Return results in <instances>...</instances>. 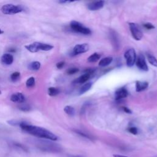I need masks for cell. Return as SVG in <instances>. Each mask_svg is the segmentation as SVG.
Listing matches in <instances>:
<instances>
[{"mask_svg": "<svg viewBox=\"0 0 157 157\" xmlns=\"http://www.w3.org/2000/svg\"><path fill=\"white\" fill-rule=\"evenodd\" d=\"M113 157H128V156H123V155H117V154H114L113 155Z\"/></svg>", "mask_w": 157, "mask_h": 157, "instance_id": "8d00e7d4", "label": "cell"}, {"mask_svg": "<svg viewBox=\"0 0 157 157\" xmlns=\"http://www.w3.org/2000/svg\"><path fill=\"white\" fill-rule=\"evenodd\" d=\"M73 1H59L58 3L60 4H65V3H71Z\"/></svg>", "mask_w": 157, "mask_h": 157, "instance_id": "e575fe53", "label": "cell"}, {"mask_svg": "<svg viewBox=\"0 0 157 157\" xmlns=\"http://www.w3.org/2000/svg\"><path fill=\"white\" fill-rule=\"evenodd\" d=\"M74 132L75 133H77V134H79V136H82L85 138H86V139H88L90 140H93L94 139V138L91 136L90 134H88L87 133H85V132H84L82 131H80V130H79V129H75V130H74Z\"/></svg>", "mask_w": 157, "mask_h": 157, "instance_id": "ffe728a7", "label": "cell"}, {"mask_svg": "<svg viewBox=\"0 0 157 157\" xmlns=\"http://www.w3.org/2000/svg\"><path fill=\"white\" fill-rule=\"evenodd\" d=\"M144 26L145 28L147 30H151L155 28V26H154V25L151 24V23H146L144 25Z\"/></svg>", "mask_w": 157, "mask_h": 157, "instance_id": "1f68e13d", "label": "cell"}, {"mask_svg": "<svg viewBox=\"0 0 157 157\" xmlns=\"http://www.w3.org/2000/svg\"><path fill=\"white\" fill-rule=\"evenodd\" d=\"M79 71V69L77 68H69L67 70L66 73L68 75H73V74H74L75 73H78Z\"/></svg>", "mask_w": 157, "mask_h": 157, "instance_id": "83f0119b", "label": "cell"}, {"mask_svg": "<svg viewBox=\"0 0 157 157\" xmlns=\"http://www.w3.org/2000/svg\"><path fill=\"white\" fill-rule=\"evenodd\" d=\"M122 109L124 112H126L127 113H132V111L127 107H123Z\"/></svg>", "mask_w": 157, "mask_h": 157, "instance_id": "836d02e7", "label": "cell"}, {"mask_svg": "<svg viewBox=\"0 0 157 157\" xmlns=\"http://www.w3.org/2000/svg\"><path fill=\"white\" fill-rule=\"evenodd\" d=\"M128 131L129 133L133 134H134V135H136L138 133V128H136V127H134L129 128L128 129Z\"/></svg>", "mask_w": 157, "mask_h": 157, "instance_id": "4dcf8cb0", "label": "cell"}, {"mask_svg": "<svg viewBox=\"0 0 157 157\" xmlns=\"http://www.w3.org/2000/svg\"><path fill=\"white\" fill-rule=\"evenodd\" d=\"M19 109L23 112H29L31 110V107L28 105H22L19 106Z\"/></svg>", "mask_w": 157, "mask_h": 157, "instance_id": "f1b7e54d", "label": "cell"}, {"mask_svg": "<svg viewBox=\"0 0 157 157\" xmlns=\"http://www.w3.org/2000/svg\"><path fill=\"white\" fill-rule=\"evenodd\" d=\"M14 146L18 147L19 149L24 150V151H28V149H27L25 145L19 144V143H14Z\"/></svg>", "mask_w": 157, "mask_h": 157, "instance_id": "f546056e", "label": "cell"}, {"mask_svg": "<svg viewBox=\"0 0 157 157\" xmlns=\"http://www.w3.org/2000/svg\"><path fill=\"white\" fill-rule=\"evenodd\" d=\"M113 61V58L112 57H107L106 58H104L101 59L100 62H99V66L101 67H106L109 66V64L112 62Z\"/></svg>", "mask_w": 157, "mask_h": 157, "instance_id": "2e32d148", "label": "cell"}, {"mask_svg": "<svg viewBox=\"0 0 157 157\" xmlns=\"http://www.w3.org/2000/svg\"><path fill=\"white\" fill-rule=\"evenodd\" d=\"M104 1H94L91 2L88 4V9L90 10H98L99 9H102L104 7Z\"/></svg>", "mask_w": 157, "mask_h": 157, "instance_id": "7c38bea8", "label": "cell"}, {"mask_svg": "<svg viewBox=\"0 0 157 157\" xmlns=\"http://www.w3.org/2000/svg\"><path fill=\"white\" fill-rule=\"evenodd\" d=\"M64 111L69 116H74L75 113V109L71 106H66L64 108Z\"/></svg>", "mask_w": 157, "mask_h": 157, "instance_id": "7402d4cb", "label": "cell"}, {"mask_svg": "<svg viewBox=\"0 0 157 157\" xmlns=\"http://www.w3.org/2000/svg\"><path fill=\"white\" fill-rule=\"evenodd\" d=\"M1 94V90H0V95Z\"/></svg>", "mask_w": 157, "mask_h": 157, "instance_id": "f35d334b", "label": "cell"}, {"mask_svg": "<svg viewBox=\"0 0 157 157\" xmlns=\"http://www.w3.org/2000/svg\"><path fill=\"white\" fill-rule=\"evenodd\" d=\"M25 47L27 50L30 51L31 53H36L40 50L42 51H49L53 48V46L52 45L45 44V43H42L39 42H35L32 43V44L25 46Z\"/></svg>", "mask_w": 157, "mask_h": 157, "instance_id": "3957f363", "label": "cell"}, {"mask_svg": "<svg viewBox=\"0 0 157 157\" xmlns=\"http://www.w3.org/2000/svg\"><path fill=\"white\" fill-rule=\"evenodd\" d=\"M136 64L137 67L141 71H147L149 70V68L146 63L145 58L143 54H140L138 56V58L136 61Z\"/></svg>", "mask_w": 157, "mask_h": 157, "instance_id": "ba28073f", "label": "cell"}, {"mask_svg": "<svg viewBox=\"0 0 157 157\" xmlns=\"http://www.w3.org/2000/svg\"><path fill=\"white\" fill-rule=\"evenodd\" d=\"M149 86V83L144 81L137 80L136 82V90L137 92L142 91L147 89Z\"/></svg>", "mask_w": 157, "mask_h": 157, "instance_id": "5bb4252c", "label": "cell"}, {"mask_svg": "<svg viewBox=\"0 0 157 157\" xmlns=\"http://www.w3.org/2000/svg\"><path fill=\"white\" fill-rule=\"evenodd\" d=\"M20 78V73L19 72H14L12 73V74L10 75V79L11 80L12 82H15L18 81Z\"/></svg>", "mask_w": 157, "mask_h": 157, "instance_id": "484cf974", "label": "cell"}, {"mask_svg": "<svg viewBox=\"0 0 157 157\" xmlns=\"http://www.w3.org/2000/svg\"><path fill=\"white\" fill-rule=\"evenodd\" d=\"M147 59L149 62L151 64V65L157 67V59L154 55L151 54H147Z\"/></svg>", "mask_w": 157, "mask_h": 157, "instance_id": "cb8c5ba5", "label": "cell"}, {"mask_svg": "<svg viewBox=\"0 0 157 157\" xmlns=\"http://www.w3.org/2000/svg\"><path fill=\"white\" fill-rule=\"evenodd\" d=\"M111 41L112 42V44L113 46H115V48H118V41L117 39V36L116 35V33L115 32L113 31V33H111Z\"/></svg>", "mask_w": 157, "mask_h": 157, "instance_id": "4316f807", "label": "cell"}, {"mask_svg": "<svg viewBox=\"0 0 157 157\" xmlns=\"http://www.w3.org/2000/svg\"><path fill=\"white\" fill-rule=\"evenodd\" d=\"M91 75V73H86L80 75L79 77H78L76 80L74 81V82L75 84H84L86 82V81L89 80Z\"/></svg>", "mask_w": 157, "mask_h": 157, "instance_id": "9a60e30c", "label": "cell"}, {"mask_svg": "<svg viewBox=\"0 0 157 157\" xmlns=\"http://www.w3.org/2000/svg\"><path fill=\"white\" fill-rule=\"evenodd\" d=\"M124 57L126 59L127 65L128 67L133 66L136 61V51L134 48H129L124 52Z\"/></svg>", "mask_w": 157, "mask_h": 157, "instance_id": "8992f818", "label": "cell"}, {"mask_svg": "<svg viewBox=\"0 0 157 157\" xmlns=\"http://www.w3.org/2000/svg\"><path fill=\"white\" fill-rule=\"evenodd\" d=\"M41 64L40 62H33L29 64L28 65V69L30 70H32V71H38L39 69L41 68Z\"/></svg>", "mask_w": 157, "mask_h": 157, "instance_id": "ac0fdd59", "label": "cell"}, {"mask_svg": "<svg viewBox=\"0 0 157 157\" xmlns=\"http://www.w3.org/2000/svg\"><path fill=\"white\" fill-rule=\"evenodd\" d=\"M36 147L42 151L52 153H59L62 151V148L59 145L52 142L50 140L32 139Z\"/></svg>", "mask_w": 157, "mask_h": 157, "instance_id": "7a4b0ae2", "label": "cell"}, {"mask_svg": "<svg viewBox=\"0 0 157 157\" xmlns=\"http://www.w3.org/2000/svg\"><path fill=\"white\" fill-rule=\"evenodd\" d=\"M101 58V55L98 53H94L91 55L87 59V60L90 63H95L98 61Z\"/></svg>", "mask_w": 157, "mask_h": 157, "instance_id": "44dd1931", "label": "cell"}, {"mask_svg": "<svg viewBox=\"0 0 157 157\" xmlns=\"http://www.w3.org/2000/svg\"><path fill=\"white\" fill-rule=\"evenodd\" d=\"M89 50V46L87 44H81L75 46L73 50V54L74 55H79L88 52Z\"/></svg>", "mask_w": 157, "mask_h": 157, "instance_id": "9c48e42d", "label": "cell"}, {"mask_svg": "<svg viewBox=\"0 0 157 157\" xmlns=\"http://www.w3.org/2000/svg\"><path fill=\"white\" fill-rule=\"evenodd\" d=\"M64 64H65V63H64V62H58L57 63L56 66L58 69H62L64 67Z\"/></svg>", "mask_w": 157, "mask_h": 157, "instance_id": "d6a6232c", "label": "cell"}, {"mask_svg": "<svg viewBox=\"0 0 157 157\" xmlns=\"http://www.w3.org/2000/svg\"><path fill=\"white\" fill-rule=\"evenodd\" d=\"M59 92L60 90L56 87H50L48 89V94L50 96H55L59 93Z\"/></svg>", "mask_w": 157, "mask_h": 157, "instance_id": "603a6c76", "label": "cell"}, {"mask_svg": "<svg viewBox=\"0 0 157 157\" xmlns=\"http://www.w3.org/2000/svg\"><path fill=\"white\" fill-rule=\"evenodd\" d=\"M128 95V91L126 88L122 87L117 89L115 92V97L116 100H120L125 98Z\"/></svg>", "mask_w": 157, "mask_h": 157, "instance_id": "30bf717a", "label": "cell"}, {"mask_svg": "<svg viewBox=\"0 0 157 157\" xmlns=\"http://www.w3.org/2000/svg\"><path fill=\"white\" fill-rule=\"evenodd\" d=\"M3 33H4V31L1 28H0V35H2Z\"/></svg>", "mask_w": 157, "mask_h": 157, "instance_id": "74e56055", "label": "cell"}, {"mask_svg": "<svg viewBox=\"0 0 157 157\" xmlns=\"http://www.w3.org/2000/svg\"><path fill=\"white\" fill-rule=\"evenodd\" d=\"M70 26H71L72 30L74 32H76V33L85 35H89L91 33V31L90 28L85 26L77 21H72L70 24Z\"/></svg>", "mask_w": 157, "mask_h": 157, "instance_id": "5b68a950", "label": "cell"}, {"mask_svg": "<svg viewBox=\"0 0 157 157\" xmlns=\"http://www.w3.org/2000/svg\"><path fill=\"white\" fill-rule=\"evenodd\" d=\"M10 100L14 102H18V103H24L25 101V97L23 93L20 92H17L12 94L10 96Z\"/></svg>", "mask_w": 157, "mask_h": 157, "instance_id": "8fae6325", "label": "cell"}, {"mask_svg": "<svg viewBox=\"0 0 157 157\" xmlns=\"http://www.w3.org/2000/svg\"><path fill=\"white\" fill-rule=\"evenodd\" d=\"M129 26L133 38L136 41L141 40L143 37V33L139 26L135 23H129Z\"/></svg>", "mask_w": 157, "mask_h": 157, "instance_id": "52a82bcc", "label": "cell"}, {"mask_svg": "<svg viewBox=\"0 0 157 157\" xmlns=\"http://www.w3.org/2000/svg\"><path fill=\"white\" fill-rule=\"evenodd\" d=\"M1 62L5 65H10L14 62V57L10 53H4L1 58Z\"/></svg>", "mask_w": 157, "mask_h": 157, "instance_id": "4fadbf2b", "label": "cell"}, {"mask_svg": "<svg viewBox=\"0 0 157 157\" xmlns=\"http://www.w3.org/2000/svg\"><path fill=\"white\" fill-rule=\"evenodd\" d=\"M25 10V8L21 5H14L12 4H7L3 5L1 8V11L6 15L16 14Z\"/></svg>", "mask_w": 157, "mask_h": 157, "instance_id": "277c9868", "label": "cell"}, {"mask_svg": "<svg viewBox=\"0 0 157 157\" xmlns=\"http://www.w3.org/2000/svg\"><path fill=\"white\" fill-rule=\"evenodd\" d=\"M35 83H36L35 78L34 77H31L26 80V87H28V88L33 87V86L35 85Z\"/></svg>", "mask_w": 157, "mask_h": 157, "instance_id": "d4e9b609", "label": "cell"}, {"mask_svg": "<svg viewBox=\"0 0 157 157\" xmlns=\"http://www.w3.org/2000/svg\"><path fill=\"white\" fill-rule=\"evenodd\" d=\"M155 157H157V156H155Z\"/></svg>", "mask_w": 157, "mask_h": 157, "instance_id": "ab89813d", "label": "cell"}, {"mask_svg": "<svg viewBox=\"0 0 157 157\" xmlns=\"http://www.w3.org/2000/svg\"><path fill=\"white\" fill-rule=\"evenodd\" d=\"M20 127L24 131L37 138L50 140L52 141H55L58 140V137L56 135L49 130L44 128L30 124L28 122L21 124Z\"/></svg>", "mask_w": 157, "mask_h": 157, "instance_id": "6da1fadb", "label": "cell"}, {"mask_svg": "<svg viewBox=\"0 0 157 157\" xmlns=\"http://www.w3.org/2000/svg\"><path fill=\"white\" fill-rule=\"evenodd\" d=\"M92 82H88L85 84L82 87L80 88V90H79V94L80 95H82L84 94L86 92H87L89 90H90L92 86Z\"/></svg>", "mask_w": 157, "mask_h": 157, "instance_id": "d6986e66", "label": "cell"}, {"mask_svg": "<svg viewBox=\"0 0 157 157\" xmlns=\"http://www.w3.org/2000/svg\"><path fill=\"white\" fill-rule=\"evenodd\" d=\"M68 157H85V156L84 155H69Z\"/></svg>", "mask_w": 157, "mask_h": 157, "instance_id": "d590c367", "label": "cell"}, {"mask_svg": "<svg viewBox=\"0 0 157 157\" xmlns=\"http://www.w3.org/2000/svg\"><path fill=\"white\" fill-rule=\"evenodd\" d=\"M27 122L24 120H19V119H12V120H9L7 121V123L11 126L14 127H20L21 124H23Z\"/></svg>", "mask_w": 157, "mask_h": 157, "instance_id": "e0dca14e", "label": "cell"}]
</instances>
